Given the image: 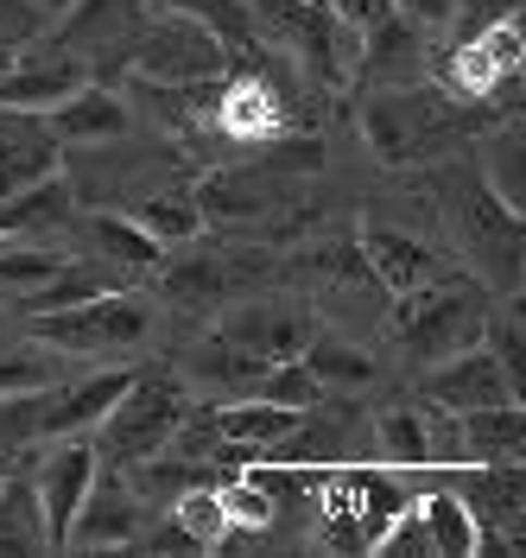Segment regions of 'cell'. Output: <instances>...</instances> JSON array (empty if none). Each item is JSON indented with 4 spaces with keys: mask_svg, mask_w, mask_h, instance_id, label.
<instances>
[{
    "mask_svg": "<svg viewBox=\"0 0 526 558\" xmlns=\"http://www.w3.org/2000/svg\"><path fill=\"white\" fill-rule=\"evenodd\" d=\"M127 64L140 83H216V76H229L222 38L197 13H178V7H166L152 26L140 20V33L127 45Z\"/></svg>",
    "mask_w": 526,
    "mask_h": 558,
    "instance_id": "277c9868",
    "label": "cell"
},
{
    "mask_svg": "<svg viewBox=\"0 0 526 558\" xmlns=\"http://www.w3.org/2000/svg\"><path fill=\"white\" fill-rule=\"evenodd\" d=\"M311 312L305 305H273V299H260V305H235V312L216 324V337L222 343L247 349V355H260V362H298V349L311 343Z\"/></svg>",
    "mask_w": 526,
    "mask_h": 558,
    "instance_id": "30bf717a",
    "label": "cell"
},
{
    "mask_svg": "<svg viewBox=\"0 0 526 558\" xmlns=\"http://www.w3.org/2000/svg\"><path fill=\"white\" fill-rule=\"evenodd\" d=\"M280 146V140H273ZM323 166V146L317 140H305V146H280V172H317Z\"/></svg>",
    "mask_w": 526,
    "mask_h": 558,
    "instance_id": "ee69618b",
    "label": "cell"
},
{
    "mask_svg": "<svg viewBox=\"0 0 526 558\" xmlns=\"http://www.w3.org/2000/svg\"><path fill=\"white\" fill-rule=\"evenodd\" d=\"M45 33V13L33 0H0V45H33Z\"/></svg>",
    "mask_w": 526,
    "mask_h": 558,
    "instance_id": "ab89813d",
    "label": "cell"
},
{
    "mask_svg": "<svg viewBox=\"0 0 526 558\" xmlns=\"http://www.w3.org/2000/svg\"><path fill=\"white\" fill-rule=\"evenodd\" d=\"M121 286H134V274L127 267H108V260H96V254H83V260H64L58 274L38 286L33 299L20 305V312H58V305H83V299H102V292H121Z\"/></svg>",
    "mask_w": 526,
    "mask_h": 558,
    "instance_id": "7402d4cb",
    "label": "cell"
},
{
    "mask_svg": "<svg viewBox=\"0 0 526 558\" xmlns=\"http://www.w3.org/2000/svg\"><path fill=\"white\" fill-rule=\"evenodd\" d=\"M355 445H350V425L343 418H305L298 413V425L285 432V438H273L267 451H260V463H285V470H337V463H350Z\"/></svg>",
    "mask_w": 526,
    "mask_h": 558,
    "instance_id": "44dd1931",
    "label": "cell"
},
{
    "mask_svg": "<svg viewBox=\"0 0 526 558\" xmlns=\"http://www.w3.org/2000/svg\"><path fill=\"white\" fill-rule=\"evenodd\" d=\"M456 242L482 260V274L521 292V209H507L489 184H456Z\"/></svg>",
    "mask_w": 526,
    "mask_h": 558,
    "instance_id": "52a82bcc",
    "label": "cell"
},
{
    "mask_svg": "<svg viewBox=\"0 0 526 558\" xmlns=\"http://www.w3.org/2000/svg\"><path fill=\"white\" fill-rule=\"evenodd\" d=\"M456 501L476 514L482 533H514L521 539V508H526V483H521V463H456L451 470Z\"/></svg>",
    "mask_w": 526,
    "mask_h": 558,
    "instance_id": "5bb4252c",
    "label": "cell"
},
{
    "mask_svg": "<svg viewBox=\"0 0 526 558\" xmlns=\"http://www.w3.org/2000/svg\"><path fill=\"white\" fill-rule=\"evenodd\" d=\"M13 51H20V45H0V70L13 64Z\"/></svg>",
    "mask_w": 526,
    "mask_h": 558,
    "instance_id": "bcb514c9",
    "label": "cell"
},
{
    "mask_svg": "<svg viewBox=\"0 0 526 558\" xmlns=\"http://www.w3.org/2000/svg\"><path fill=\"white\" fill-rule=\"evenodd\" d=\"M197 209H204V222H254L260 209H267V184L247 172H229V166H216L210 178H197Z\"/></svg>",
    "mask_w": 526,
    "mask_h": 558,
    "instance_id": "83f0119b",
    "label": "cell"
},
{
    "mask_svg": "<svg viewBox=\"0 0 526 558\" xmlns=\"http://www.w3.org/2000/svg\"><path fill=\"white\" fill-rule=\"evenodd\" d=\"M298 362L317 375V387H368L375 381V355L343 343V337H330V330H311V343L298 349Z\"/></svg>",
    "mask_w": 526,
    "mask_h": 558,
    "instance_id": "f546056e",
    "label": "cell"
},
{
    "mask_svg": "<svg viewBox=\"0 0 526 558\" xmlns=\"http://www.w3.org/2000/svg\"><path fill=\"white\" fill-rule=\"evenodd\" d=\"M393 13L413 20V26H444L451 20V0H393Z\"/></svg>",
    "mask_w": 526,
    "mask_h": 558,
    "instance_id": "7bdbcfd3",
    "label": "cell"
},
{
    "mask_svg": "<svg viewBox=\"0 0 526 558\" xmlns=\"http://www.w3.org/2000/svg\"><path fill=\"white\" fill-rule=\"evenodd\" d=\"M64 381V355L45 343H13L0 349V393H26V387Z\"/></svg>",
    "mask_w": 526,
    "mask_h": 558,
    "instance_id": "d6a6232c",
    "label": "cell"
},
{
    "mask_svg": "<svg viewBox=\"0 0 526 558\" xmlns=\"http://www.w3.org/2000/svg\"><path fill=\"white\" fill-rule=\"evenodd\" d=\"M514 13H521V0H451V20H463V38L494 20H514Z\"/></svg>",
    "mask_w": 526,
    "mask_h": 558,
    "instance_id": "60d3db41",
    "label": "cell"
},
{
    "mask_svg": "<svg viewBox=\"0 0 526 558\" xmlns=\"http://www.w3.org/2000/svg\"><path fill=\"white\" fill-rule=\"evenodd\" d=\"M292 425H298V407H280V400H222L216 407V432L229 445H254V451H267Z\"/></svg>",
    "mask_w": 526,
    "mask_h": 558,
    "instance_id": "4316f807",
    "label": "cell"
},
{
    "mask_svg": "<svg viewBox=\"0 0 526 558\" xmlns=\"http://www.w3.org/2000/svg\"><path fill=\"white\" fill-rule=\"evenodd\" d=\"M159 292L178 312H210L216 299L229 292V260L191 254V260H159Z\"/></svg>",
    "mask_w": 526,
    "mask_h": 558,
    "instance_id": "484cf974",
    "label": "cell"
},
{
    "mask_svg": "<svg viewBox=\"0 0 526 558\" xmlns=\"http://www.w3.org/2000/svg\"><path fill=\"white\" fill-rule=\"evenodd\" d=\"M482 286H469V279H425L413 292H393V343L406 349L413 362H444L456 349H469L482 337Z\"/></svg>",
    "mask_w": 526,
    "mask_h": 558,
    "instance_id": "7a4b0ae2",
    "label": "cell"
},
{
    "mask_svg": "<svg viewBox=\"0 0 526 558\" xmlns=\"http://www.w3.org/2000/svg\"><path fill=\"white\" fill-rule=\"evenodd\" d=\"M323 7H330L337 20H355L362 33H368V26H381L387 13H393V0H323Z\"/></svg>",
    "mask_w": 526,
    "mask_h": 558,
    "instance_id": "b9f144b4",
    "label": "cell"
},
{
    "mask_svg": "<svg viewBox=\"0 0 526 558\" xmlns=\"http://www.w3.org/2000/svg\"><path fill=\"white\" fill-rule=\"evenodd\" d=\"M134 368H102V375H83V381H51L45 387V413H38V438H71V432H89L96 418L114 407V393L127 387Z\"/></svg>",
    "mask_w": 526,
    "mask_h": 558,
    "instance_id": "2e32d148",
    "label": "cell"
},
{
    "mask_svg": "<svg viewBox=\"0 0 526 558\" xmlns=\"http://www.w3.org/2000/svg\"><path fill=\"white\" fill-rule=\"evenodd\" d=\"M456 445H463V463H521V451H526V413H521V400L456 413Z\"/></svg>",
    "mask_w": 526,
    "mask_h": 558,
    "instance_id": "d6986e66",
    "label": "cell"
},
{
    "mask_svg": "<svg viewBox=\"0 0 526 558\" xmlns=\"http://www.w3.org/2000/svg\"><path fill=\"white\" fill-rule=\"evenodd\" d=\"M134 222H140L159 247H178V242H197L204 209H197V197H191V191H159V197H140Z\"/></svg>",
    "mask_w": 526,
    "mask_h": 558,
    "instance_id": "1f68e13d",
    "label": "cell"
},
{
    "mask_svg": "<svg viewBox=\"0 0 526 558\" xmlns=\"http://www.w3.org/2000/svg\"><path fill=\"white\" fill-rule=\"evenodd\" d=\"M375 553L381 558H431V539H425V521H419V501H400L393 521L375 533Z\"/></svg>",
    "mask_w": 526,
    "mask_h": 558,
    "instance_id": "8d00e7d4",
    "label": "cell"
},
{
    "mask_svg": "<svg viewBox=\"0 0 526 558\" xmlns=\"http://www.w3.org/2000/svg\"><path fill=\"white\" fill-rule=\"evenodd\" d=\"M210 128L222 140H242V146H273L298 128V108L285 96V83L273 70H229L216 83V114Z\"/></svg>",
    "mask_w": 526,
    "mask_h": 558,
    "instance_id": "5b68a950",
    "label": "cell"
},
{
    "mask_svg": "<svg viewBox=\"0 0 526 558\" xmlns=\"http://www.w3.org/2000/svg\"><path fill=\"white\" fill-rule=\"evenodd\" d=\"M146 337H152V305L134 286L33 317V343L58 349V355H134L146 349Z\"/></svg>",
    "mask_w": 526,
    "mask_h": 558,
    "instance_id": "3957f363",
    "label": "cell"
},
{
    "mask_svg": "<svg viewBox=\"0 0 526 558\" xmlns=\"http://www.w3.org/2000/svg\"><path fill=\"white\" fill-rule=\"evenodd\" d=\"M64 172V146L45 128V114H26V108H0V191H26L38 178Z\"/></svg>",
    "mask_w": 526,
    "mask_h": 558,
    "instance_id": "7c38bea8",
    "label": "cell"
},
{
    "mask_svg": "<svg viewBox=\"0 0 526 558\" xmlns=\"http://www.w3.org/2000/svg\"><path fill=\"white\" fill-rule=\"evenodd\" d=\"M375 457L381 470H431V425L413 407H393L375 418Z\"/></svg>",
    "mask_w": 526,
    "mask_h": 558,
    "instance_id": "f1b7e54d",
    "label": "cell"
},
{
    "mask_svg": "<svg viewBox=\"0 0 526 558\" xmlns=\"http://www.w3.org/2000/svg\"><path fill=\"white\" fill-rule=\"evenodd\" d=\"M362 254H368V267H375V279H381L387 292H413L425 279L451 274V260H444L438 247H425L419 235H406V229H381V222L362 229Z\"/></svg>",
    "mask_w": 526,
    "mask_h": 558,
    "instance_id": "e0dca14e",
    "label": "cell"
},
{
    "mask_svg": "<svg viewBox=\"0 0 526 558\" xmlns=\"http://www.w3.org/2000/svg\"><path fill=\"white\" fill-rule=\"evenodd\" d=\"M419 501V521H425V539H431V558H476V514L456 501V488H431V495H413Z\"/></svg>",
    "mask_w": 526,
    "mask_h": 558,
    "instance_id": "cb8c5ba5",
    "label": "cell"
},
{
    "mask_svg": "<svg viewBox=\"0 0 526 558\" xmlns=\"http://www.w3.org/2000/svg\"><path fill=\"white\" fill-rule=\"evenodd\" d=\"M38 413H45V387L26 393H0V457L38 445Z\"/></svg>",
    "mask_w": 526,
    "mask_h": 558,
    "instance_id": "d590c367",
    "label": "cell"
},
{
    "mask_svg": "<svg viewBox=\"0 0 526 558\" xmlns=\"http://www.w3.org/2000/svg\"><path fill=\"white\" fill-rule=\"evenodd\" d=\"M482 184H489L494 197L507 209L526 204V172H521V128H507V134L489 140V153H482Z\"/></svg>",
    "mask_w": 526,
    "mask_h": 558,
    "instance_id": "836d02e7",
    "label": "cell"
},
{
    "mask_svg": "<svg viewBox=\"0 0 526 558\" xmlns=\"http://www.w3.org/2000/svg\"><path fill=\"white\" fill-rule=\"evenodd\" d=\"M247 20H254V33L267 38V45H292V33H298V13H305V0H242Z\"/></svg>",
    "mask_w": 526,
    "mask_h": 558,
    "instance_id": "74e56055",
    "label": "cell"
},
{
    "mask_svg": "<svg viewBox=\"0 0 526 558\" xmlns=\"http://www.w3.org/2000/svg\"><path fill=\"white\" fill-rule=\"evenodd\" d=\"M0 553H51L45 546V521H38L33 476H13V470L0 483Z\"/></svg>",
    "mask_w": 526,
    "mask_h": 558,
    "instance_id": "4dcf8cb0",
    "label": "cell"
},
{
    "mask_svg": "<svg viewBox=\"0 0 526 558\" xmlns=\"http://www.w3.org/2000/svg\"><path fill=\"white\" fill-rule=\"evenodd\" d=\"M38 13H45V20H58V13H64V7H71V0H33Z\"/></svg>",
    "mask_w": 526,
    "mask_h": 558,
    "instance_id": "f6af8a7d",
    "label": "cell"
},
{
    "mask_svg": "<svg viewBox=\"0 0 526 558\" xmlns=\"http://www.w3.org/2000/svg\"><path fill=\"white\" fill-rule=\"evenodd\" d=\"M362 128H368V146L381 153L387 166H413V159H431L456 134V108H444L438 96L393 89L381 102H368V121Z\"/></svg>",
    "mask_w": 526,
    "mask_h": 558,
    "instance_id": "8992f818",
    "label": "cell"
},
{
    "mask_svg": "<svg viewBox=\"0 0 526 558\" xmlns=\"http://www.w3.org/2000/svg\"><path fill=\"white\" fill-rule=\"evenodd\" d=\"M76 83H89V70H83V58L76 51H45L38 45L33 58H20L13 51V64L0 70V108H26V114H45L51 102H64Z\"/></svg>",
    "mask_w": 526,
    "mask_h": 558,
    "instance_id": "4fadbf2b",
    "label": "cell"
},
{
    "mask_svg": "<svg viewBox=\"0 0 526 558\" xmlns=\"http://www.w3.org/2000/svg\"><path fill=\"white\" fill-rule=\"evenodd\" d=\"M51 222H71V184L64 178H38L26 191L0 197V242L7 235H45Z\"/></svg>",
    "mask_w": 526,
    "mask_h": 558,
    "instance_id": "d4e9b609",
    "label": "cell"
},
{
    "mask_svg": "<svg viewBox=\"0 0 526 558\" xmlns=\"http://www.w3.org/2000/svg\"><path fill=\"white\" fill-rule=\"evenodd\" d=\"M64 26H58V51H108V45H134L140 33V0H71L64 13H58Z\"/></svg>",
    "mask_w": 526,
    "mask_h": 558,
    "instance_id": "ac0fdd59",
    "label": "cell"
},
{
    "mask_svg": "<svg viewBox=\"0 0 526 558\" xmlns=\"http://www.w3.org/2000/svg\"><path fill=\"white\" fill-rule=\"evenodd\" d=\"M7 470H13V457H0V483H7Z\"/></svg>",
    "mask_w": 526,
    "mask_h": 558,
    "instance_id": "7dc6e473",
    "label": "cell"
},
{
    "mask_svg": "<svg viewBox=\"0 0 526 558\" xmlns=\"http://www.w3.org/2000/svg\"><path fill=\"white\" fill-rule=\"evenodd\" d=\"M64 260H71V254H64V247H51L45 235H7V242H0V299L26 305V299H33L38 286L64 267Z\"/></svg>",
    "mask_w": 526,
    "mask_h": 558,
    "instance_id": "603a6c76",
    "label": "cell"
},
{
    "mask_svg": "<svg viewBox=\"0 0 526 558\" xmlns=\"http://www.w3.org/2000/svg\"><path fill=\"white\" fill-rule=\"evenodd\" d=\"M146 514H152V508L127 488V476H121V470H108V463H96V483H89V495H83V508H76L71 533H64V553L134 546V533L146 526Z\"/></svg>",
    "mask_w": 526,
    "mask_h": 558,
    "instance_id": "9c48e42d",
    "label": "cell"
},
{
    "mask_svg": "<svg viewBox=\"0 0 526 558\" xmlns=\"http://www.w3.org/2000/svg\"><path fill=\"white\" fill-rule=\"evenodd\" d=\"M146 526H152V533H134V546H140V553H159V558H166V553H204V546L178 526V514H159V521L146 514Z\"/></svg>",
    "mask_w": 526,
    "mask_h": 558,
    "instance_id": "f35d334b",
    "label": "cell"
},
{
    "mask_svg": "<svg viewBox=\"0 0 526 558\" xmlns=\"http://www.w3.org/2000/svg\"><path fill=\"white\" fill-rule=\"evenodd\" d=\"M45 128L58 134V146H108L134 128V108L102 83H76L64 102L45 108Z\"/></svg>",
    "mask_w": 526,
    "mask_h": 558,
    "instance_id": "9a60e30c",
    "label": "cell"
},
{
    "mask_svg": "<svg viewBox=\"0 0 526 558\" xmlns=\"http://www.w3.org/2000/svg\"><path fill=\"white\" fill-rule=\"evenodd\" d=\"M425 400L431 407H444V413H469V407H501V400H521V387L501 375V362H494L489 349H456L444 362H431V375H425Z\"/></svg>",
    "mask_w": 526,
    "mask_h": 558,
    "instance_id": "8fae6325",
    "label": "cell"
},
{
    "mask_svg": "<svg viewBox=\"0 0 526 558\" xmlns=\"http://www.w3.org/2000/svg\"><path fill=\"white\" fill-rule=\"evenodd\" d=\"M76 235H83V254H96L108 267H127V274H146V267H159L166 260V247L146 235L134 216H114V209H96V216H76L71 222Z\"/></svg>",
    "mask_w": 526,
    "mask_h": 558,
    "instance_id": "ffe728a7",
    "label": "cell"
},
{
    "mask_svg": "<svg viewBox=\"0 0 526 558\" xmlns=\"http://www.w3.org/2000/svg\"><path fill=\"white\" fill-rule=\"evenodd\" d=\"M191 407V393L178 381L172 368H134L127 387L114 393V407L96 418V463L108 470H127V463H140V457L166 451V438H172V425L184 418Z\"/></svg>",
    "mask_w": 526,
    "mask_h": 558,
    "instance_id": "6da1fadb",
    "label": "cell"
},
{
    "mask_svg": "<svg viewBox=\"0 0 526 558\" xmlns=\"http://www.w3.org/2000/svg\"><path fill=\"white\" fill-rule=\"evenodd\" d=\"M482 337H489V355L501 362V375L521 387V368H526V324H521V292H507V312H489L482 317Z\"/></svg>",
    "mask_w": 526,
    "mask_h": 558,
    "instance_id": "e575fe53",
    "label": "cell"
},
{
    "mask_svg": "<svg viewBox=\"0 0 526 558\" xmlns=\"http://www.w3.org/2000/svg\"><path fill=\"white\" fill-rule=\"evenodd\" d=\"M96 483V445L71 432V438H51L45 463L33 470V495H38V521H45V546L64 553V533H71L83 495Z\"/></svg>",
    "mask_w": 526,
    "mask_h": 558,
    "instance_id": "ba28073f",
    "label": "cell"
}]
</instances>
